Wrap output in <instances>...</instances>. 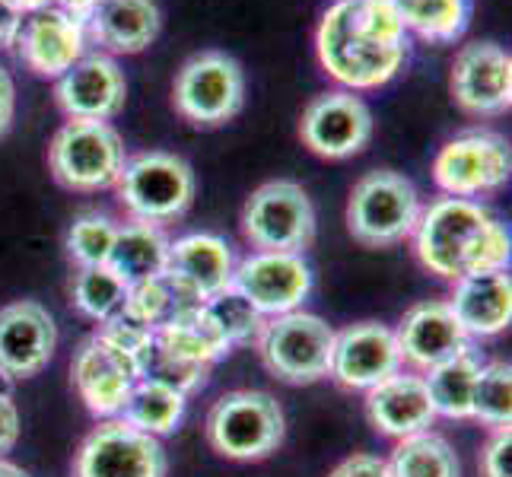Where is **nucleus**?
I'll return each instance as SVG.
<instances>
[{"mask_svg":"<svg viewBox=\"0 0 512 477\" xmlns=\"http://www.w3.org/2000/svg\"><path fill=\"white\" fill-rule=\"evenodd\" d=\"M315 55L344 90H379L411 55L408 29L392 0H334L315 29Z\"/></svg>","mask_w":512,"mask_h":477,"instance_id":"obj_1","label":"nucleus"},{"mask_svg":"<svg viewBox=\"0 0 512 477\" xmlns=\"http://www.w3.org/2000/svg\"><path fill=\"white\" fill-rule=\"evenodd\" d=\"M414 255L439 280H462L484 271H506L509 233L490 210L471 198H436L420 207Z\"/></svg>","mask_w":512,"mask_h":477,"instance_id":"obj_2","label":"nucleus"},{"mask_svg":"<svg viewBox=\"0 0 512 477\" xmlns=\"http://www.w3.org/2000/svg\"><path fill=\"white\" fill-rule=\"evenodd\" d=\"M204 433L210 449L229 462H261L284 443L287 417L274 395L239 388L214 401Z\"/></svg>","mask_w":512,"mask_h":477,"instance_id":"obj_3","label":"nucleus"},{"mask_svg":"<svg viewBox=\"0 0 512 477\" xmlns=\"http://www.w3.org/2000/svg\"><path fill=\"white\" fill-rule=\"evenodd\" d=\"M194 172L182 156L166 150H147L125 159L115 194L131 220L166 226L188 214L194 204Z\"/></svg>","mask_w":512,"mask_h":477,"instance_id":"obj_4","label":"nucleus"},{"mask_svg":"<svg viewBox=\"0 0 512 477\" xmlns=\"http://www.w3.org/2000/svg\"><path fill=\"white\" fill-rule=\"evenodd\" d=\"M420 217V194L395 169H373L353 185L347 201V233L363 249H392L411 239Z\"/></svg>","mask_w":512,"mask_h":477,"instance_id":"obj_5","label":"nucleus"},{"mask_svg":"<svg viewBox=\"0 0 512 477\" xmlns=\"http://www.w3.org/2000/svg\"><path fill=\"white\" fill-rule=\"evenodd\" d=\"M125 159V140L109 121H64L48 144V169L55 182L77 194L115 188Z\"/></svg>","mask_w":512,"mask_h":477,"instance_id":"obj_6","label":"nucleus"},{"mask_svg":"<svg viewBox=\"0 0 512 477\" xmlns=\"http://www.w3.org/2000/svg\"><path fill=\"white\" fill-rule=\"evenodd\" d=\"M172 105L194 128H223L245 109V70L226 51L191 55L172 83Z\"/></svg>","mask_w":512,"mask_h":477,"instance_id":"obj_7","label":"nucleus"},{"mask_svg":"<svg viewBox=\"0 0 512 477\" xmlns=\"http://www.w3.org/2000/svg\"><path fill=\"white\" fill-rule=\"evenodd\" d=\"M334 328L312 312H287L264 322L258 353L264 369L287 385H312L328 376Z\"/></svg>","mask_w":512,"mask_h":477,"instance_id":"obj_8","label":"nucleus"},{"mask_svg":"<svg viewBox=\"0 0 512 477\" xmlns=\"http://www.w3.org/2000/svg\"><path fill=\"white\" fill-rule=\"evenodd\" d=\"M239 226L255 252L303 255L315 242V207L303 185L274 179L252 191L242 207Z\"/></svg>","mask_w":512,"mask_h":477,"instance_id":"obj_9","label":"nucleus"},{"mask_svg":"<svg viewBox=\"0 0 512 477\" xmlns=\"http://www.w3.org/2000/svg\"><path fill=\"white\" fill-rule=\"evenodd\" d=\"M509 140L497 131H465L439 147L433 182L446 198H478L509 182Z\"/></svg>","mask_w":512,"mask_h":477,"instance_id":"obj_10","label":"nucleus"},{"mask_svg":"<svg viewBox=\"0 0 512 477\" xmlns=\"http://www.w3.org/2000/svg\"><path fill=\"white\" fill-rule=\"evenodd\" d=\"M169 458L156 436L128 427L125 420H105L83 439L77 452V477H166Z\"/></svg>","mask_w":512,"mask_h":477,"instance_id":"obj_11","label":"nucleus"},{"mask_svg":"<svg viewBox=\"0 0 512 477\" xmlns=\"http://www.w3.org/2000/svg\"><path fill=\"white\" fill-rule=\"evenodd\" d=\"M229 290L249 299L264 318L287 315L312 293V268L296 252H252L236 264Z\"/></svg>","mask_w":512,"mask_h":477,"instance_id":"obj_12","label":"nucleus"},{"mask_svg":"<svg viewBox=\"0 0 512 477\" xmlns=\"http://www.w3.org/2000/svg\"><path fill=\"white\" fill-rule=\"evenodd\" d=\"M452 102L471 118H497L512 105V58L497 42L458 48L449 77Z\"/></svg>","mask_w":512,"mask_h":477,"instance_id":"obj_13","label":"nucleus"},{"mask_svg":"<svg viewBox=\"0 0 512 477\" xmlns=\"http://www.w3.org/2000/svg\"><path fill=\"white\" fill-rule=\"evenodd\" d=\"M299 137L322 159H347L366 150L373 137V112L350 90L315 96L299 118Z\"/></svg>","mask_w":512,"mask_h":477,"instance_id":"obj_14","label":"nucleus"},{"mask_svg":"<svg viewBox=\"0 0 512 477\" xmlns=\"http://www.w3.org/2000/svg\"><path fill=\"white\" fill-rule=\"evenodd\" d=\"M401 373V353L395 331L379 322H360L334 331L328 376L347 392H369L388 376Z\"/></svg>","mask_w":512,"mask_h":477,"instance_id":"obj_15","label":"nucleus"},{"mask_svg":"<svg viewBox=\"0 0 512 477\" xmlns=\"http://www.w3.org/2000/svg\"><path fill=\"white\" fill-rule=\"evenodd\" d=\"M128 99L125 70L115 58L83 55L74 67L55 80V102L67 121H112Z\"/></svg>","mask_w":512,"mask_h":477,"instance_id":"obj_16","label":"nucleus"},{"mask_svg":"<svg viewBox=\"0 0 512 477\" xmlns=\"http://www.w3.org/2000/svg\"><path fill=\"white\" fill-rule=\"evenodd\" d=\"M70 376H74L80 401L93 417H118L134 382L140 379L134 363L105 341L102 334H93L74 350Z\"/></svg>","mask_w":512,"mask_h":477,"instance_id":"obj_17","label":"nucleus"},{"mask_svg":"<svg viewBox=\"0 0 512 477\" xmlns=\"http://www.w3.org/2000/svg\"><path fill=\"white\" fill-rule=\"evenodd\" d=\"M58 325L42 303L16 299L0 309V369L13 379H32L51 363Z\"/></svg>","mask_w":512,"mask_h":477,"instance_id":"obj_18","label":"nucleus"},{"mask_svg":"<svg viewBox=\"0 0 512 477\" xmlns=\"http://www.w3.org/2000/svg\"><path fill=\"white\" fill-rule=\"evenodd\" d=\"M86 26L58 7H45L32 13L16 35V58L26 70L42 80H58L86 55Z\"/></svg>","mask_w":512,"mask_h":477,"instance_id":"obj_19","label":"nucleus"},{"mask_svg":"<svg viewBox=\"0 0 512 477\" xmlns=\"http://www.w3.org/2000/svg\"><path fill=\"white\" fill-rule=\"evenodd\" d=\"M236 255L233 245L214 233H188L169 242L166 277L179 287L191 303H210L233 284Z\"/></svg>","mask_w":512,"mask_h":477,"instance_id":"obj_20","label":"nucleus"},{"mask_svg":"<svg viewBox=\"0 0 512 477\" xmlns=\"http://www.w3.org/2000/svg\"><path fill=\"white\" fill-rule=\"evenodd\" d=\"M395 341L401 363L408 360L411 366L423 369V373L436 363L455 357L458 350L471 347V338L455 322L449 303H439V299H427V303H417L404 312Z\"/></svg>","mask_w":512,"mask_h":477,"instance_id":"obj_21","label":"nucleus"},{"mask_svg":"<svg viewBox=\"0 0 512 477\" xmlns=\"http://www.w3.org/2000/svg\"><path fill=\"white\" fill-rule=\"evenodd\" d=\"M366 417L373 430L392 439L427 433L436 420L427 382L420 376L395 373L366 392Z\"/></svg>","mask_w":512,"mask_h":477,"instance_id":"obj_22","label":"nucleus"},{"mask_svg":"<svg viewBox=\"0 0 512 477\" xmlns=\"http://www.w3.org/2000/svg\"><path fill=\"white\" fill-rule=\"evenodd\" d=\"M163 29V13L156 0H102V7L86 20V42L102 55H140L156 42Z\"/></svg>","mask_w":512,"mask_h":477,"instance_id":"obj_23","label":"nucleus"},{"mask_svg":"<svg viewBox=\"0 0 512 477\" xmlns=\"http://www.w3.org/2000/svg\"><path fill=\"white\" fill-rule=\"evenodd\" d=\"M449 309L468 338H493L512 322V284L506 271L471 274L452 284Z\"/></svg>","mask_w":512,"mask_h":477,"instance_id":"obj_24","label":"nucleus"},{"mask_svg":"<svg viewBox=\"0 0 512 477\" xmlns=\"http://www.w3.org/2000/svg\"><path fill=\"white\" fill-rule=\"evenodd\" d=\"M153 338H156V347L172 353V357L204 363V366H214L233 350L204 306L179 309L172 318H166L160 328H153Z\"/></svg>","mask_w":512,"mask_h":477,"instance_id":"obj_25","label":"nucleus"},{"mask_svg":"<svg viewBox=\"0 0 512 477\" xmlns=\"http://www.w3.org/2000/svg\"><path fill=\"white\" fill-rule=\"evenodd\" d=\"M166 264H169V236L163 233V226L140 223V220L118 226L109 268L125 280L128 287L163 277Z\"/></svg>","mask_w":512,"mask_h":477,"instance_id":"obj_26","label":"nucleus"},{"mask_svg":"<svg viewBox=\"0 0 512 477\" xmlns=\"http://www.w3.org/2000/svg\"><path fill=\"white\" fill-rule=\"evenodd\" d=\"M481 353L474 347L458 350L455 357L436 363L427 369V392L433 401L436 417H449V420H471V395H474V382L481 373Z\"/></svg>","mask_w":512,"mask_h":477,"instance_id":"obj_27","label":"nucleus"},{"mask_svg":"<svg viewBox=\"0 0 512 477\" xmlns=\"http://www.w3.org/2000/svg\"><path fill=\"white\" fill-rule=\"evenodd\" d=\"M401 26L430 45L458 42L471 26V0H392Z\"/></svg>","mask_w":512,"mask_h":477,"instance_id":"obj_28","label":"nucleus"},{"mask_svg":"<svg viewBox=\"0 0 512 477\" xmlns=\"http://www.w3.org/2000/svg\"><path fill=\"white\" fill-rule=\"evenodd\" d=\"M185 395L175 392L172 385L160 382V379H137L131 395L121 408V420L128 427L150 433V436H169L185 417Z\"/></svg>","mask_w":512,"mask_h":477,"instance_id":"obj_29","label":"nucleus"},{"mask_svg":"<svg viewBox=\"0 0 512 477\" xmlns=\"http://www.w3.org/2000/svg\"><path fill=\"white\" fill-rule=\"evenodd\" d=\"M388 471L392 477H462V465H458L449 439L430 430L398 439L392 458H388Z\"/></svg>","mask_w":512,"mask_h":477,"instance_id":"obj_30","label":"nucleus"},{"mask_svg":"<svg viewBox=\"0 0 512 477\" xmlns=\"http://www.w3.org/2000/svg\"><path fill=\"white\" fill-rule=\"evenodd\" d=\"M70 299L80 315L105 325L109 318L125 312L128 284L121 280L109 264H93V268H77L70 280Z\"/></svg>","mask_w":512,"mask_h":477,"instance_id":"obj_31","label":"nucleus"},{"mask_svg":"<svg viewBox=\"0 0 512 477\" xmlns=\"http://www.w3.org/2000/svg\"><path fill=\"white\" fill-rule=\"evenodd\" d=\"M471 417L484 427L509 430L512 423V366L506 360H490L481 366L471 395Z\"/></svg>","mask_w":512,"mask_h":477,"instance_id":"obj_32","label":"nucleus"},{"mask_svg":"<svg viewBox=\"0 0 512 477\" xmlns=\"http://www.w3.org/2000/svg\"><path fill=\"white\" fill-rule=\"evenodd\" d=\"M118 236V223L99 210H86L67 229V255L77 268H93V264H109L112 245Z\"/></svg>","mask_w":512,"mask_h":477,"instance_id":"obj_33","label":"nucleus"},{"mask_svg":"<svg viewBox=\"0 0 512 477\" xmlns=\"http://www.w3.org/2000/svg\"><path fill=\"white\" fill-rule=\"evenodd\" d=\"M185 306H198V303H191V299L163 274V277H153V280H144V284L128 287L125 315L137 318V322L147 328H160L166 318H172Z\"/></svg>","mask_w":512,"mask_h":477,"instance_id":"obj_34","label":"nucleus"},{"mask_svg":"<svg viewBox=\"0 0 512 477\" xmlns=\"http://www.w3.org/2000/svg\"><path fill=\"white\" fill-rule=\"evenodd\" d=\"M207 315L214 318V325L220 328V334L226 338L229 347H249V344H258L261 331H264V318L249 299H242L239 293L226 290L220 296H214L210 303H204Z\"/></svg>","mask_w":512,"mask_h":477,"instance_id":"obj_35","label":"nucleus"},{"mask_svg":"<svg viewBox=\"0 0 512 477\" xmlns=\"http://www.w3.org/2000/svg\"><path fill=\"white\" fill-rule=\"evenodd\" d=\"M102 338L109 341L112 347H118L125 357L134 363L137 369V376L144 379L147 376V369H150V360H153V350H156V338H153V328L147 325H140L137 318L131 315H115L109 318V322L102 325Z\"/></svg>","mask_w":512,"mask_h":477,"instance_id":"obj_36","label":"nucleus"},{"mask_svg":"<svg viewBox=\"0 0 512 477\" xmlns=\"http://www.w3.org/2000/svg\"><path fill=\"white\" fill-rule=\"evenodd\" d=\"M207 376H210V366L191 363V360H182V357H172V353L156 347L144 379H160V382L172 385L175 392H182L188 398L191 392H198V388L207 385Z\"/></svg>","mask_w":512,"mask_h":477,"instance_id":"obj_37","label":"nucleus"},{"mask_svg":"<svg viewBox=\"0 0 512 477\" xmlns=\"http://www.w3.org/2000/svg\"><path fill=\"white\" fill-rule=\"evenodd\" d=\"M481 477H512V433L493 430L481 452Z\"/></svg>","mask_w":512,"mask_h":477,"instance_id":"obj_38","label":"nucleus"},{"mask_svg":"<svg viewBox=\"0 0 512 477\" xmlns=\"http://www.w3.org/2000/svg\"><path fill=\"white\" fill-rule=\"evenodd\" d=\"M328 477H392V471L379 455H350Z\"/></svg>","mask_w":512,"mask_h":477,"instance_id":"obj_39","label":"nucleus"},{"mask_svg":"<svg viewBox=\"0 0 512 477\" xmlns=\"http://www.w3.org/2000/svg\"><path fill=\"white\" fill-rule=\"evenodd\" d=\"M16 439H20V411L13 398H0V458L13 452Z\"/></svg>","mask_w":512,"mask_h":477,"instance_id":"obj_40","label":"nucleus"},{"mask_svg":"<svg viewBox=\"0 0 512 477\" xmlns=\"http://www.w3.org/2000/svg\"><path fill=\"white\" fill-rule=\"evenodd\" d=\"M16 115V86L7 67H0V137H4L13 125Z\"/></svg>","mask_w":512,"mask_h":477,"instance_id":"obj_41","label":"nucleus"},{"mask_svg":"<svg viewBox=\"0 0 512 477\" xmlns=\"http://www.w3.org/2000/svg\"><path fill=\"white\" fill-rule=\"evenodd\" d=\"M20 26H23V16H16L4 0H0V51L13 48L16 35H20Z\"/></svg>","mask_w":512,"mask_h":477,"instance_id":"obj_42","label":"nucleus"},{"mask_svg":"<svg viewBox=\"0 0 512 477\" xmlns=\"http://www.w3.org/2000/svg\"><path fill=\"white\" fill-rule=\"evenodd\" d=\"M51 7H58L61 13L74 16L77 23L86 26V20H90V16L102 7V0H51Z\"/></svg>","mask_w":512,"mask_h":477,"instance_id":"obj_43","label":"nucleus"},{"mask_svg":"<svg viewBox=\"0 0 512 477\" xmlns=\"http://www.w3.org/2000/svg\"><path fill=\"white\" fill-rule=\"evenodd\" d=\"M4 4L16 13V16H32L45 7H51V0H4Z\"/></svg>","mask_w":512,"mask_h":477,"instance_id":"obj_44","label":"nucleus"},{"mask_svg":"<svg viewBox=\"0 0 512 477\" xmlns=\"http://www.w3.org/2000/svg\"><path fill=\"white\" fill-rule=\"evenodd\" d=\"M0 477H29L20 465L7 462V458H0Z\"/></svg>","mask_w":512,"mask_h":477,"instance_id":"obj_45","label":"nucleus"},{"mask_svg":"<svg viewBox=\"0 0 512 477\" xmlns=\"http://www.w3.org/2000/svg\"><path fill=\"white\" fill-rule=\"evenodd\" d=\"M13 388H16V379L0 369V398H13Z\"/></svg>","mask_w":512,"mask_h":477,"instance_id":"obj_46","label":"nucleus"}]
</instances>
